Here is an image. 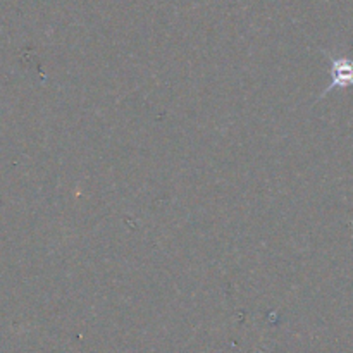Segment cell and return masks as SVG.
Segmentation results:
<instances>
[{"label": "cell", "mask_w": 353, "mask_h": 353, "mask_svg": "<svg viewBox=\"0 0 353 353\" xmlns=\"http://www.w3.org/2000/svg\"><path fill=\"white\" fill-rule=\"evenodd\" d=\"M326 57L331 62V83L330 86L324 88L321 93V99L326 97L327 93L333 92L334 88H347V86H353V57H334V55L324 52Z\"/></svg>", "instance_id": "6da1fadb"}]
</instances>
